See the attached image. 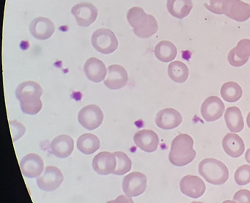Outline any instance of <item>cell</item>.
I'll return each instance as SVG.
<instances>
[{
	"label": "cell",
	"instance_id": "cell-12",
	"mask_svg": "<svg viewBox=\"0 0 250 203\" xmlns=\"http://www.w3.org/2000/svg\"><path fill=\"white\" fill-rule=\"evenodd\" d=\"M225 112V104L219 98L210 96L205 100L201 106V115L207 122L219 120Z\"/></svg>",
	"mask_w": 250,
	"mask_h": 203
},
{
	"label": "cell",
	"instance_id": "cell-13",
	"mask_svg": "<svg viewBox=\"0 0 250 203\" xmlns=\"http://www.w3.org/2000/svg\"><path fill=\"white\" fill-rule=\"evenodd\" d=\"M93 169L99 175H107L115 172L116 169L117 159L115 153L109 152H101L93 159Z\"/></svg>",
	"mask_w": 250,
	"mask_h": 203
},
{
	"label": "cell",
	"instance_id": "cell-17",
	"mask_svg": "<svg viewBox=\"0 0 250 203\" xmlns=\"http://www.w3.org/2000/svg\"><path fill=\"white\" fill-rule=\"evenodd\" d=\"M182 115L178 111L172 108H167L159 111L156 115V124L164 130H171L177 128L182 122Z\"/></svg>",
	"mask_w": 250,
	"mask_h": 203
},
{
	"label": "cell",
	"instance_id": "cell-7",
	"mask_svg": "<svg viewBox=\"0 0 250 203\" xmlns=\"http://www.w3.org/2000/svg\"><path fill=\"white\" fill-rule=\"evenodd\" d=\"M122 187L127 197H138L146 191L147 177L141 172H131L124 178Z\"/></svg>",
	"mask_w": 250,
	"mask_h": 203
},
{
	"label": "cell",
	"instance_id": "cell-26",
	"mask_svg": "<svg viewBox=\"0 0 250 203\" xmlns=\"http://www.w3.org/2000/svg\"><path fill=\"white\" fill-rule=\"evenodd\" d=\"M77 148L84 154H93L100 148V140L94 134H83L77 140Z\"/></svg>",
	"mask_w": 250,
	"mask_h": 203
},
{
	"label": "cell",
	"instance_id": "cell-38",
	"mask_svg": "<svg viewBox=\"0 0 250 203\" xmlns=\"http://www.w3.org/2000/svg\"><path fill=\"white\" fill-rule=\"evenodd\" d=\"M201 203V202H192V203Z\"/></svg>",
	"mask_w": 250,
	"mask_h": 203
},
{
	"label": "cell",
	"instance_id": "cell-2",
	"mask_svg": "<svg viewBox=\"0 0 250 203\" xmlns=\"http://www.w3.org/2000/svg\"><path fill=\"white\" fill-rule=\"evenodd\" d=\"M194 140L191 136L181 134L177 136L171 144L169 160L176 166H184L195 159L197 153L193 148Z\"/></svg>",
	"mask_w": 250,
	"mask_h": 203
},
{
	"label": "cell",
	"instance_id": "cell-24",
	"mask_svg": "<svg viewBox=\"0 0 250 203\" xmlns=\"http://www.w3.org/2000/svg\"><path fill=\"white\" fill-rule=\"evenodd\" d=\"M225 120L227 127L231 132H241L244 129V118L239 108L236 106L228 108L225 114Z\"/></svg>",
	"mask_w": 250,
	"mask_h": 203
},
{
	"label": "cell",
	"instance_id": "cell-28",
	"mask_svg": "<svg viewBox=\"0 0 250 203\" xmlns=\"http://www.w3.org/2000/svg\"><path fill=\"white\" fill-rule=\"evenodd\" d=\"M221 96L228 103H235L242 97L243 91L241 86L236 82L229 81L225 83L221 88Z\"/></svg>",
	"mask_w": 250,
	"mask_h": 203
},
{
	"label": "cell",
	"instance_id": "cell-37",
	"mask_svg": "<svg viewBox=\"0 0 250 203\" xmlns=\"http://www.w3.org/2000/svg\"><path fill=\"white\" fill-rule=\"evenodd\" d=\"M222 203H237L235 201H231V200H226V201H224Z\"/></svg>",
	"mask_w": 250,
	"mask_h": 203
},
{
	"label": "cell",
	"instance_id": "cell-25",
	"mask_svg": "<svg viewBox=\"0 0 250 203\" xmlns=\"http://www.w3.org/2000/svg\"><path fill=\"white\" fill-rule=\"evenodd\" d=\"M154 54L156 58L161 62H171L176 58L177 48L172 42L162 41L155 47Z\"/></svg>",
	"mask_w": 250,
	"mask_h": 203
},
{
	"label": "cell",
	"instance_id": "cell-4",
	"mask_svg": "<svg viewBox=\"0 0 250 203\" xmlns=\"http://www.w3.org/2000/svg\"><path fill=\"white\" fill-rule=\"evenodd\" d=\"M198 170L203 178L213 185H223L229 178V171L226 165L213 158L202 161Z\"/></svg>",
	"mask_w": 250,
	"mask_h": 203
},
{
	"label": "cell",
	"instance_id": "cell-31",
	"mask_svg": "<svg viewBox=\"0 0 250 203\" xmlns=\"http://www.w3.org/2000/svg\"><path fill=\"white\" fill-rule=\"evenodd\" d=\"M9 123L13 140L17 141V140H20L25 133V127L17 121H10Z\"/></svg>",
	"mask_w": 250,
	"mask_h": 203
},
{
	"label": "cell",
	"instance_id": "cell-23",
	"mask_svg": "<svg viewBox=\"0 0 250 203\" xmlns=\"http://www.w3.org/2000/svg\"><path fill=\"white\" fill-rule=\"evenodd\" d=\"M167 8L171 16L183 20L188 16L193 8L191 0H167Z\"/></svg>",
	"mask_w": 250,
	"mask_h": 203
},
{
	"label": "cell",
	"instance_id": "cell-20",
	"mask_svg": "<svg viewBox=\"0 0 250 203\" xmlns=\"http://www.w3.org/2000/svg\"><path fill=\"white\" fill-rule=\"evenodd\" d=\"M74 142L70 136H58L51 143V150L53 155L60 159L69 157L74 150Z\"/></svg>",
	"mask_w": 250,
	"mask_h": 203
},
{
	"label": "cell",
	"instance_id": "cell-11",
	"mask_svg": "<svg viewBox=\"0 0 250 203\" xmlns=\"http://www.w3.org/2000/svg\"><path fill=\"white\" fill-rule=\"evenodd\" d=\"M181 192L193 199L199 198L206 191V184L203 180L195 175H186L180 182Z\"/></svg>",
	"mask_w": 250,
	"mask_h": 203
},
{
	"label": "cell",
	"instance_id": "cell-22",
	"mask_svg": "<svg viewBox=\"0 0 250 203\" xmlns=\"http://www.w3.org/2000/svg\"><path fill=\"white\" fill-rule=\"evenodd\" d=\"M222 147L226 154L232 158L241 157L245 150V144L242 139L232 133L227 134L224 137Z\"/></svg>",
	"mask_w": 250,
	"mask_h": 203
},
{
	"label": "cell",
	"instance_id": "cell-14",
	"mask_svg": "<svg viewBox=\"0 0 250 203\" xmlns=\"http://www.w3.org/2000/svg\"><path fill=\"white\" fill-rule=\"evenodd\" d=\"M128 80V73L124 67L112 65L108 68V75L104 80V84L110 90H120L126 86Z\"/></svg>",
	"mask_w": 250,
	"mask_h": 203
},
{
	"label": "cell",
	"instance_id": "cell-27",
	"mask_svg": "<svg viewBox=\"0 0 250 203\" xmlns=\"http://www.w3.org/2000/svg\"><path fill=\"white\" fill-rule=\"evenodd\" d=\"M169 78L176 83H184L188 77V68L181 61H174L168 66Z\"/></svg>",
	"mask_w": 250,
	"mask_h": 203
},
{
	"label": "cell",
	"instance_id": "cell-33",
	"mask_svg": "<svg viewBox=\"0 0 250 203\" xmlns=\"http://www.w3.org/2000/svg\"><path fill=\"white\" fill-rule=\"evenodd\" d=\"M233 200L237 203H250V191L247 189L239 190L234 195Z\"/></svg>",
	"mask_w": 250,
	"mask_h": 203
},
{
	"label": "cell",
	"instance_id": "cell-35",
	"mask_svg": "<svg viewBox=\"0 0 250 203\" xmlns=\"http://www.w3.org/2000/svg\"><path fill=\"white\" fill-rule=\"evenodd\" d=\"M245 159L247 163H249L250 164V148H249L248 150H247V151L246 152Z\"/></svg>",
	"mask_w": 250,
	"mask_h": 203
},
{
	"label": "cell",
	"instance_id": "cell-21",
	"mask_svg": "<svg viewBox=\"0 0 250 203\" xmlns=\"http://www.w3.org/2000/svg\"><path fill=\"white\" fill-rule=\"evenodd\" d=\"M84 71L89 80L99 83L104 80L107 70L102 61L96 58H91L86 61Z\"/></svg>",
	"mask_w": 250,
	"mask_h": 203
},
{
	"label": "cell",
	"instance_id": "cell-29",
	"mask_svg": "<svg viewBox=\"0 0 250 203\" xmlns=\"http://www.w3.org/2000/svg\"><path fill=\"white\" fill-rule=\"evenodd\" d=\"M117 159L116 169L114 174L116 175H123L129 172L131 169V161L124 152H115Z\"/></svg>",
	"mask_w": 250,
	"mask_h": 203
},
{
	"label": "cell",
	"instance_id": "cell-34",
	"mask_svg": "<svg viewBox=\"0 0 250 203\" xmlns=\"http://www.w3.org/2000/svg\"><path fill=\"white\" fill-rule=\"evenodd\" d=\"M107 203H134V201L131 197L121 195L117 197L115 200L109 201Z\"/></svg>",
	"mask_w": 250,
	"mask_h": 203
},
{
	"label": "cell",
	"instance_id": "cell-1",
	"mask_svg": "<svg viewBox=\"0 0 250 203\" xmlns=\"http://www.w3.org/2000/svg\"><path fill=\"white\" fill-rule=\"evenodd\" d=\"M127 20L134 34L140 39H148L157 33L159 26L153 16L145 12L139 7L131 8L127 13Z\"/></svg>",
	"mask_w": 250,
	"mask_h": 203
},
{
	"label": "cell",
	"instance_id": "cell-19",
	"mask_svg": "<svg viewBox=\"0 0 250 203\" xmlns=\"http://www.w3.org/2000/svg\"><path fill=\"white\" fill-rule=\"evenodd\" d=\"M250 56V40L243 39L228 54V62L232 66L241 67L248 62Z\"/></svg>",
	"mask_w": 250,
	"mask_h": 203
},
{
	"label": "cell",
	"instance_id": "cell-9",
	"mask_svg": "<svg viewBox=\"0 0 250 203\" xmlns=\"http://www.w3.org/2000/svg\"><path fill=\"white\" fill-rule=\"evenodd\" d=\"M224 15L234 21L244 22L250 18V5L241 0H225Z\"/></svg>",
	"mask_w": 250,
	"mask_h": 203
},
{
	"label": "cell",
	"instance_id": "cell-36",
	"mask_svg": "<svg viewBox=\"0 0 250 203\" xmlns=\"http://www.w3.org/2000/svg\"><path fill=\"white\" fill-rule=\"evenodd\" d=\"M247 125H248L249 128H250V113H249L248 116H247Z\"/></svg>",
	"mask_w": 250,
	"mask_h": 203
},
{
	"label": "cell",
	"instance_id": "cell-30",
	"mask_svg": "<svg viewBox=\"0 0 250 203\" xmlns=\"http://www.w3.org/2000/svg\"><path fill=\"white\" fill-rule=\"evenodd\" d=\"M235 181L238 185H245L250 183V166L243 165L235 172Z\"/></svg>",
	"mask_w": 250,
	"mask_h": 203
},
{
	"label": "cell",
	"instance_id": "cell-5",
	"mask_svg": "<svg viewBox=\"0 0 250 203\" xmlns=\"http://www.w3.org/2000/svg\"><path fill=\"white\" fill-rule=\"evenodd\" d=\"M92 45L97 52L104 55H109L116 51L118 41L112 30L99 29L93 33Z\"/></svg>",
	"mask_w": 250,
	"mask_h": 203
},
{
	"label": "cell",
	"instance_id": "cell-16",
	"mask_svg": "<svg viewBox=\"0 0 250 203\" xmlns=\"http://www.w3.org/2000/svg\"><path fill=\"white\" fill-rule=\"evenodd\" d=\"M22 175L29 178H38L43 170V159L35 153L24 156L20 162Z\"/></svg>",
	"mask_w": 250,
	"mask_h": 203
},
{
	"label": "cell",
	"instance_id": "cell-3",
	"mask_svg": "<svg viewBox=\"0 0 250 203\" xmlns=\"http://www.w3.org/2000/svg\"><path fill=\"white\" fill-rule=\"evenodd\" d=\"M43 89L36 81H27L21 83L16 90V96L20 102L21 109L34 110L42 104Z\"/></svg>",
	"mask_w": 250,
	"mask_h": 203
},
{
	"label": "cell",
	"instance_id": "cell-18",
	"mask_svg": "<svg viewBox=\"0 0 250 203\" xmlns=\"http://www.w3.org/2000/svg\"><path fill=\"white\" fill-rule=\"evenodd\" d=\"M134 142L136 145L143 151L153 153L159 147V138L154 131L143 129L136 133Z\"/></svg>",
	"mask_w": 250,
	"mask_h": 203
},
{
	"label": "cell",
	"instance_id": "cell-10",
	"mask_svg": "<svg viewBox=\"0 0 250 203\" xmlns=\"http://www.w3.org/2000/svg\"><path fill=\"white\" fill-rule=\"evenodd\" d=\"M64 177L61 169L55 166H49L44 173L37 179V184L41 189L45 191H55L63 181Z\"/></svg>",
	"mask_w": 250,
	"mask_h": 203
},
{
	"label": "cell",
	"instance_id": "cell-8",
	"mask_svg": "<svg viewBox=\"0 0 250 203\" xmlns=\"http://www.w3.org/2000/svg\"><path fill=\"white\" fill-rule=\"evenodd\" d=\"M76 21L80 27H87L96 21L98 17V9L90 2L77 4L71 9Z\"/></svg>",
	"mask_w": 250,
	"mask_h": 203
},
{
	"label": "cell",
	"instance_id": "cell-32",
	"mask_svg": "<svg viewBox=\"0 0 250 203\" xmlns=\"http://www.w3.org/2000/svg\"><path fill=\"white\" fill-rule=\"evenodd\" d=\"M225 0H210V4L208 5H205L206 9L210 12L217 15L224 14L223 7Z\"/></svg>",
	"mask_w": 250,
	"mask_h": 203
},
{
	"label": "cell",
	"instance_id": "cell-15",
	"mask_svg": "<svg viewBox=\"0 0 250 203\" xmlns=\"http://www.w3.org/2000/svg\"><path fill=\"white\" fill-rule=\"evenodd\" d=\"M30 31L35 39L42 41L47 40L55 33V24L49 19L38 17L30 23Z\"/></svg>",
	"mask_w": 250,
	"mask_h": 203
},
{
	"label": "cell",
	"instance_id": "cell-6",
	"mask_svg": "<svg viewBox=\"0 0 250 203\" xmlns=\"http://www.w3.org/2000/svg\"><path fill=\"white\" fill-rule=\"evenodd\" d=\"M104 114L99 106L94 104L84 106L79 112L78 121L80 125L87 130L96 129L102 125Z\"/></svg>",
	"mask_w": 250,
	"mask_h": 203
}]
</instances>
